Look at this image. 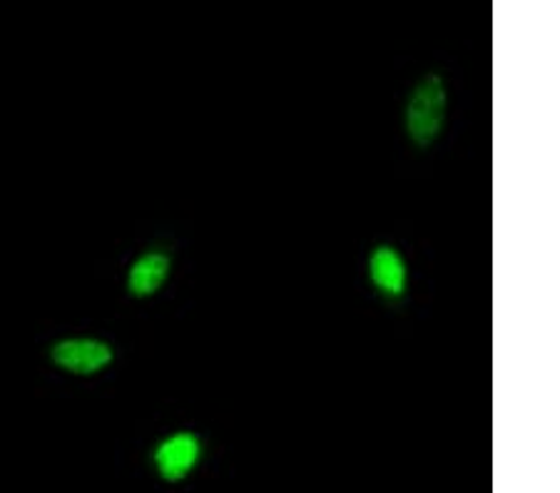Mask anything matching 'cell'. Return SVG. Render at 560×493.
<instances>
[{
    "instance_id": "obj_1",
    "label": "cell",
    "mask_w": 560,
    "mask_h": 493,
    "mask_svg": "<svg viewBox=\"0 0 560 493\" xmlns=\"http://www.w3.org/2000/svg\"><path fill=\"white\" fill-rule=\"evenodd\" d=\"M448 93L439 75H427L411 90L406 103V132L413 145L429 148L439 138L446 122Z\"/></svg>"
},
{
    "instance_id": "obj_2",
    "label": "cell",
    "mask_w": 560,
    "mask_h": 493,
    "mask_svg": "<svg viewBox=\"0 0 560 493\" xmlns=\"http://www.w3.org/2000/svg\"><path fill=\"white\" fill-rule=\"evenodd\" d=\"M200 456H202L200 438L189 432H179V434L167 436L165 442L158 446L155 466L162 479L170 483H177L189 477V471L195 469L197 461H200Z\"/></svg>"
},
{
    "instance_id": "obj_3",
    "label": "cell",
    "mask_w": 560,
    "mask_h": 493,
    "mask_svg": "<svg viewBox=\"0 0 560 493\" xmlns=\"http://www.w3.org/2000/svg\"><path fill=\"white\" fill-rule=\"evenodd\" d=\"M52 362L75 374H90L113 362V349L101 339H62L52 347Z\"/></svg>"
},
{
    "instance_id": "obj_4",
    "label": "cell",
    "mask_w": 560,
    "mask_h": 493,
    "mask_svg": "<svg viewBox=\"0 0 560 493\" xmlns=\"http://www.w3.org/2000/svg\"><path fill=\"white\" fill-rule=\"evenodd\" d=\"M369 277H372L376 290L384 292L386 297H401L406 292V282H409L404 257L388 245L376 247L369 257Z\"/></svg>"
},
{
    "instance_id": "obj_5",
    "label": "cell",
    "mask_w": 560,
    "mask_h": 493,
    "mask_svg": "<svg viewBox=\"0 0 560 493\" xmlns=\"http://www.w3.org/2000/svg\"><path fill=\"white\" fill-rule=\"evenodd\" d=\"M167 272H170V257L165 253H158V249L144 253L142 257L135 259V265L130 269V277H128L130 292L135 297H148V294L160 290L162 282L167 280Z\"/></svg>"
}]
</instances>
